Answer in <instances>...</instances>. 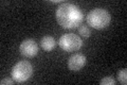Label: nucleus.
Returning <instances> with one entry per match:
<instances>
[{
	"label": "nucleus",
	"mask_w": 127,
	"mask_h": 85,
	"mask_svg": "<svg viewBox=\"0 0 127 85\" xmlns=\"http://www.w3.org/2000/svg\"><path fill=\"white\" fill-rule=\"evenodd\" d=\"M118 80L123 85L127 84V70L126 69H121L118 72Z\"/></svg>",
	"instance_id": "8"
},
{
	"label": "nucleus",
	"mask_w": 127,
	"mask_h": 85,
	"mask_svg": "<svg viewBox=\"0 0 127 85\" xmlns=\"http://www.w3.org/2000/svg\"><path fill=\"white\" fill-rule=\"evenodd\" d=\"M20 53L25 56V58H34L35 55L38 53V45L34 39H26L20 44L19 47Z\"/></svg>",
	"instance_id": "5"
},
{
	"label": "nucleus",
	"mask_w": 127,
	"mask_h": 85,
	"mask_svg": "<svg viewBox=\"0 0 127 85\" xmlns=\"http://www.w3.org/2000/svg\"><path fill=\"white\" fill-rule=\"evenodd\" d=\"M11 75L17 83H23L33 75V66L29 61H20L13 67Z\"/></svg>",
	"instance_id": "3"
},
{
	"label": "nucleus",
	"mask_w": 127,
	"mask_h": 85,
	"mask_svg": "<svg viewBox=\"0 0 127 85\" xmlns=\"http://www.w3.org/2000/svg\"><path fill=\"white\" fill-rule=\"evenodd\" d=\"M117 81L114 80L112 77H105L100 81V84L101 85H116Z\"/></svg>",
	"instance_id": "10"
},
{
	"label": "nucleus",
	"mask_w": 127,
	"mask_h": 85,
	"mask_svg": "<svg viewBox=\"0 0 127 85\" xmlns=\"http://www.w3.org/2000/svg\"><path fill=\"white\" fill-rule=\"evenodd\" d=\"M110 21H111V17H110L109 12L106 11L105 9H101V7L93 9L87 15V22H88V25L97 30L107 28L109 26Z\"/></svg>",
	"instance_id": "2"
},
{
	"label": "nucleus",
	"mask_w": 127,
	"mask_h": 85,
	"mask_svg": "<svg viewBox=\"0 0 127 85\" xmlns=\"http://www.w3.org/2000/svg\"><path fill=\"white\" fill-rule=\"evenodd\" d=\"M16 82V81L12 78V79H3V80H1L0 81V84L1 85H3V84H14Z\"/></svg>",
	"instance_id": "11"
},
{
	"label": "nucleus",
	"mask_w": 127,
	"mask_h": 85,
	"mask_svg": "<svg viewBox=\"0 0 127 85\" xmlns=\"http://www.w3.org/2000/svg\"><path fill=\"white\" fill-rule=\"evenodd\" d=\"M40 45L45 51H51L56 46V42L52 36H43L40 40Z\"/></svg>",
	"instance_id": "7"
},
{
	"label": "nucleus",
	"mask_w": 127,
	"mask_h": 85,
	"mask_svg": "<svg viewBox=\"0 0 127 85\" xmlns=\"http://www.w3.org/2000/svg\"><path fill=\"white\" fill-rule=\"evenodd\" d=\"M58 45L64 51L72 52L81 49V47L83 46V40L76 34L67 33L61 36V38L58 40Z\"/></svg>",
	"instance_id": "4"
},
{
	"label": "nucleus",
	"mask_w": 127,
	"mask_h": 85,
	"mask_svg": "<svg viewBox=\"0 0 127 85\" xmlns=\"http://www.w3.org/2000/svg\"><path fill=\"white\" fill-rule=\"evenodd\" d=\"M86 56L82 53H75L72 56H70L68 61V67L72 71H78L86 65Z\"/></svg>",
	"instance_id": "6"
},
{
	"label": "nucleus",
	"mask_w": 127,
	"mask_h": 85,
	"mask_svg": "<svg viewBox=\"0 0 127 85\" xmlns=\"http://www.w3.org/2000/svg\"><path fill=\"white\" fill-rule=\"evenodd\" d=\"M55 17L58 25L64 29H74L82 23L84 15L81 9L72 3H61L56 10Z\"/></svg>",
	"instance_id": "1"
},
{
	"label": "nucleus",
	"mask_w": 127,
	"mask_h": 85,
	"mask_svg": "<svg viewBox=\"0 0 127 85\" xmlns=\"http://www.w3.org/2000/svg\"><path fill=\"white\" fill-rule=\"evenodd\" d=\"M78 32H79V34H81V36H83V37H85V38L89 37L91 35V30L87 26H81L78 28Z\"/></svg>",
	"instance_id": "9"
}]
</instances>
